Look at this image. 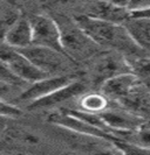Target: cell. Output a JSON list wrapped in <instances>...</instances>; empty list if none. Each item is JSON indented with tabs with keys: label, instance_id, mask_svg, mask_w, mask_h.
<instances>
[{
	"label": "cell",
	"instance_id": "cell-4",
	"mask_svg": "<svg viewBox=\"0 0 150 155\" xmlns=\"http://www.w3.org/2000/svg\"><path fill=\"white\" fill-rule=\"evenodd\" d=\"M20 51L48 76L69 75L75 65V62L65 53L46 47L32 45L31 47L21 49Z\"/></svg>",
	"mask_w": 150,
	"mask_h": 155
},
{
	"label": "cell",
	"instance_id": "cell-11",
	"mask_svg": "<svg viewBox=\"0 0 150 155\" xmlns=\"http://www.w3.org/2000/svg\"><path fill=\"white\" fill-rule=\"evenodd\" d=\"M140 84H141V81L134 72H128L107 81L101 86L100 91L104 96H107L113 103L120 104Z\"/></svg>",
	"mask_w": 150,
	"mask_h": 155
},
{
	"label": "cell",
	"instance_id": "cell-2",
	"mask_svg": "<svg viewBox=\"0 0 150 155\" xmlns=\"http://www.w3.org/2000/svg\"><path fill=\"white\" fill-rule=\"evenodd\" d=\"M61 31L65 54L74 62L93 60L103 49L81 28L75 19L59 15L54 18Z\"/></svg>",
	"mask_w": 150,
	"mask_h": 155
},
{
	"label": "cell",
	"instance_id": "cell-6",
	"mask_svg": "<svg viewBox=\"0 0 150 155\" xmlns=\"http://www.w3.org/2000/svg\"><path fill=\"white\" fill-rule=\"evenodd\" d=\"M30 21L33 29V45L65 53L61 42V31L54 18L46 14H35L30 18Z\"/></svg>",
	"mask_w": 150,
	"mask_h": 155
},
{
	"label": "cell",
	"instance_id": "cell-7",
	"mask_svg": "<svg viewBox=\"0 0 150 155\" xmlns=\"http://www.w3.org/2000/svg\"><path fill=\"white\" fill-rule=\"evenodd\" d=\"M106 126L114 133L117 138L120 133L130 132L140 128L148 120L126 107L117 104V106H110L109 109L100 113Z\"/></svg>",
	"mask_w": 150,
	"mask_h": 155
},
{
	"label": "cell",
	"instance_id": "cell-5",
	"mask_svg": "<svg viewBox=\"0 0 150 155\" xmlns=\"http://www.w3.org/2000/svg\"><path fill=\"white\" fill-rule=\"evenodd\" d=\"M0 54L1 64L28 84L48 77V75L41 71L26 55L16 48L2 43Z\"/></svg>",
	"mask_w": 150,
	"mask_h": 155
},
{
	"label": "cell",
	"instance_id": "cell-1",
	"mask_svg": "<svg viewBox=\"0 0 150 155\" xmlns=\"http://www.w3.org/2000/svg\"><path fill=\"white\" fill-rule=\"evenodd\" d=\"M74 19L103 50L120 53L128 61L148 56L135 42L124 25L106 22L81 14L75 15Z\"/></svg>",
	"mask_w": 150,
	"mask_h": 155
},
{
	"label": "cell",
	"instance_id": "cell-10",
	"mask_svg": "<svg viewBox=\"0 0 150 155\" xmlns=\"http://www.w3.org/2000/svg\"><path fill=\"white\" fill-rule=\"evenodd\" d=\"M81 15L90 16L96 20H101L106 22L124 23L131 19V12L126 8L116 6L107 0H93L85 7V11Z\"/></svg>",
	"mask_w": 150,
	"mask_h": 155
},
{
	"label": "cell",
	"instance_id": "cell-19",
	"mask_svg": "<svg viewBox=\"0 0 150 155\" xmlns=\"http://www.w3.org/2000/svg\"><path fill=\"white\" fill-rule=\"evenodd\" d=\"M23 114V111L19 109L16 105L12 104L11 101H1V117L5 119H13V118H18Z\"/></svg>",
	"mask_w": 150,
	"mask_h": 155
},
{
	"label": "cell",
	"instance_id": "cell-14",
	"mask_svg": "<svg viewBox=\"0 0 150 155\" xmlns=\"http://www.w3.org/2000/svg\"><path fill=\"white\" fill-rule=\"evenodd\" d=\"M113 101L104 96L101 91L100 92L85 93L81 98H79V105L81 111L89 112V113H96L100 114L103 111L110 107Z\"/></svg>",
	"mask_w": 150,
	"mask_h": 155
},
{
	"label": "cell",
	"instance_id": "cell-18",
	"mask_svg": "<svg viewBox=\"0 0 150 155\" xmlns=\"http://www.w3.org/2000/svg\"><path fill=\"white\" fill-rule=\"evenodd\" d=\"M113 141L122 150L123 155H150V148L134 145L120 139H114Z\"/></svg>",
	"mask_w": 150,
	"mask_h": 155
},
{
	"label": "cell",
	"instance_id": "cell-8",
	"mask_svg": "<svg viewBox=\"0 0 150 155\" xmlns=\"http://www.w3.org/2000/svg\"><path fill=\"white\" fill-rule=\"evenodd\" d=\"M75 78L71 75H61V76H48V77L34 82L24 89V91L19 94V101L27 103L28 105L39 101L41 98L49 96L51 93L59 90L60 87L72 83Z\"/></svg>",
	"mask_w": 150,
	"mask_h": 155
},
{
	"label": "cell",
	"instance_id": "cell-13",
	"mask_svg": "<svg viewBox=\"0 0 150 155\" xmlns=\"http://www.w3.org/2000/svg\"><path fill=\"white\" fill-rule=\"evenodd\" d=\"M124 26L138 47L150 57V19L131 16Z\"/></svg>",
	"mask_w": 150,
	"mask_h": 155
},
{
	"label": "cell",
	"instance_id": "cell-12",
	"mask_svg": "<svg viewBox=\"0 0 150 155\" xmlns=\"http://www.w3.org/2000/svg\"><path fill=\"white\" fill-rule=\"evenodd\" d=\"M2 43L19 50L31 47L33 45V29L30 18L21 16L5 34H2Z\"/></svg>",
	"mask_w": 150,
	"mask_h": 155
},
{
	"label": "cell",
	"instance_id": "cell-9",
	"mask_svg": "<svg viewBox=\"0 0 150 155\" xmlns=\"http://www.w3.org/2000/svg\"><path fill=\"white\" fill-rule=\"evenodd\" d=\"M85 93H87V86L83 82L79 79H74L72 83L60 87L59 90L46 96L39 101L30 104V109L32 110H48L53 109L55 106H60L63 103L81 98Z\"/></svg>",
	"mask_w": 150,
	"mask_h": 155
},
{
	"label": "cell",
	"instance_id": "cell-3",
	"mask_svg": "<svg viewBox=\"0 0 150 155\" xmlns=\"http://www.w3.org/2000/svg\"><path fill=\"white\" fill-rule=\"evenodd\" d=\"M89 79L93 86L101 89V86L111 78L133 72L131 64L126 56L111 50H102L93 60H90Z\"/></svg>",
	"mask_w": 150,
	"mask_h": 155
},
{
	"label": "cell",
	"instance_id": "cell-15",
	"mask_svg": "<svg viewBox=\"0 0 150 155\" xmlns=\"http://www.w3.org/2000/svg\"><path fill=\"white\" fill-rule=\"evenodd\" d=\"M116 139L123 140L127 142L138 145L142 147L150 148V121L142 125L140 128L130 131V132L120 133Z\"/></svg>",
	"mask_w": 150,
	"mask_h": 155
},
{
	"label": "cell",
	"instance_id": "cell-17",
	"mask_svg": "<svg viewBox=\"0 0 150 155\" xmlns=\"http://www.w3.org/2000/svg\"><path fill=\"white\" fill-rule=\"evenodd\" d=\"M21 16L23 15L20 14V11L13 4L2 1V4H1V31H2V34H5Z\"/></svg>",
	"mask_w": 150,
	"mask_h": 155
},
{
	"label": "cell",
	"instance_id": "cell-16",
	"mask_svg": "<svg viewBox=\"0 0 150 155\" xmlns=\"http://www.w3.org/2000/svg\"><path fill=\"white\" fill-rule=\"evenodd\" d=\"M87 155H123L113 140L93 138L92 143L86 147Z\"/></svg>",
	"mask_w": 150,
	"mask_h": 155
}]
</instances>
